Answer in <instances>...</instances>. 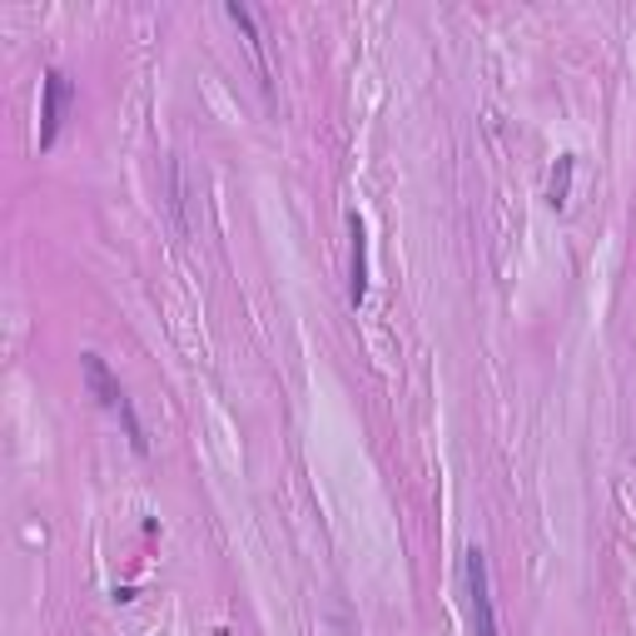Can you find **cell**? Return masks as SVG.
<instances>
[{
  "mask_svg": "<svg viewBox=\"0 0 636 636\" xmlns=\"http://www.w3.org/2000/svg\"><path fill=\"white\" fill-rule=\"evenodd\" d=\"M572 170H577V155H557V164H552V179H547V204H552V209H567Z\"/></svg>",
  "mask_w": 636,
  "mask_h": 636,
  "instance_id": "obj_6",
  "label": "cell"
},
{
  "mask_svg": "<svg viewBox=\"0 0 636 636\" xmlns=\"http://www.w3.org/2000/svg\"><path fill=\"white\" fill-rule=\"evenodd\" d=\"M80 373H85V388L90 398H95L100 408H110V413H120V403H125V388H120V378L105 368V358L100 353H80Z\"/></svg>",
  "mask_w": 636,
  "mask_h": 636,
  "instance_id": "obj_4",
  "label": "cell"
},
{
  "mask_svg": "<svg viewBox=\"0 0 636 636\" xmlns=\"http://www.w3.org/2000/svg\"><path fill=\"white\" fill-rule=\"evenodd\" d=\"M120 423H125V433H130V448L145 458L150 453V433H145V423H140V413H135V403H130V398L120 403Z\"/></svg>",
  "mask_w": 636,
  "mask_h": 636,
  "instance_id": "obj_7",
  "label": "cell"
},
{
  "mask_svg": "<svg viewBox=\"0 0 636 636\" xmlns=\"http://www.w3.org/2000/svg\"><path fill=\"white\" fill-rule=\"evenodd\" d=\"M70 100H75V80H70L65 70H45V80H40V135H35L40 150L55 145L60 115H65Z\"/></svg>",
  "mask_w": 636,
  "mask_h": 636,
  "instance_id": "obj_2",
  "label": "cell"
},
{
  "mask_svg": "<svg viewBox=\"0 0 636 636\" xmlns=\"http://www.w3.org/2000/svg\"><path fill=\"white\" fill-rule=\"evenodd\" d=\"M368 299V224L363 214H348V304H363Z\"/></svg>",
  "mask_w": 636,
  "mask_h": 636,
  "instance_id": "obj_3",
  "label": "cell"
},
{
  "mask_svg": "<svg viewBox=\"0 0 636 636\" xmlns=\"http://www.w3.org/2000/svg\"><path fill=\"white\" fill-rule=\"evenodd\" d=\"M463 587H468V617H473V636H497V607H492L488 552H482V547H468L463 552Z\"/></svg>",
  "mask_w": 636,
  "mask_h": 636,
  "instance_id": "obj_1",
  "label": "cell"
},
{
  "mask_svg": "<svg viewBox=\"0 0 636 636\" xmlns=\"http://www.w3.org/2000/svg\"><path fill=\"white\" fill-rule=\"evenodd\" d=\"M224 16H229L234 25L244 30V40H249L254 60H259V75H264V95H269V90H274V80H269V55H264V35H259V20H254V10H249V6H239V0H229V6H224Z\"/></svg>",
  "mask_w": 636,
  "mask_h": 636,
  "instance_id": "obj_5",
  "label": "cell"
}]
</instances>
